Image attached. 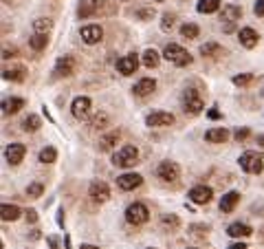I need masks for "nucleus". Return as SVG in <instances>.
Instances as JSON below:
<instances>
[{"mask_svg": "<svg viewBox=\"0 0 264 249\" xmlns=\"http://www.w3.org/2000/svg\"><path fill=\"white\" fill-rule=\"evenodd\" d=\"M104 7V0H79V7H77V16L79 18H88V16H95L97 11Z\"/></svg>", "mask_w": 264, "mask_h": 249, "instance_id": "nucleus-12", "label": "nucleus"}, {"mask_svg": "<svg viewBox=\"0 0 264 249\" xmlns=\"http://www.w3.org/2000/svg\"><path fill=\"white\" fill-rule=\"evenodd\" d=\"M156 2H163V0H156Z\"/></svg>", "mask_w": 264, "mask_h": 249, "instance_id": "nucleus-51", "label": "nucleus"}, {"mask_svg": "<svg viewBox=\"0 0 264 249\" xmlns=\"http://www.w3.org/2000/svg\"><path fill=\"white\" fill-rule=\"evenodd\" d=\"M117 141H119V130L106 133L104 137H99V150L101 152H108V150H112L117 146Z\"/></svg>", "mask_w": 264, "mask_h": 249, "instance_id": "nucleus-20", "label": "nucleus"}, {"mask_svg": "<svg viewBox=\"0 0 264 249\" xmlns=\"http://www.w3.org/2000/svg\"><path fill=\"white\" fill-rule=\"evenodd\" d=\"M137 159H139V150L135 146H124V148H119L112 154V163L117 168H130V166L137 163Z\"/></svg>", "mask_w": 264, "mask_h": 249, "instance_id": "nucleus-2", "label": "nucleus"}, {"mask_svg": "<svg viewBox=\"0 0 264 249\" xmlns=\"http://www.w3.org/2000/svg\"><path fill=\"white\" fill-rule=\"evenodd\" d=\"M192 249H196V247H192Z\"/></svg>", "mask_w": 264, "mask_h": 249, "instance_id": "nucleus-52", "label": "nucleus"}, {"mask_svg": "<svg viewBox=\"0 0 264 249\" xmlns=\"http://www.w3.org/2000/svg\"><path fill=\"white\" fill-rule=\"evenodd\" d=\"M47 42H48V38H47V33H35L33 38L29 40V44H31V49H35V51H42L44 47H47Z\"/></svg>", "mask_w": 264, "mask_h": 249, "instance_id": "nucleus-33", "label": "nucleus"}, {"mask_svg": "<svg viewBox=\"0 0 264 249\" xmlns=\"http://www.w3.org/2000/svg\"><path fill=\"white\" fill-rule=\"evenodd\" d=\"M211 197H214V190L207 185H196L189 190V201L196 203V205H207L211 201Z\"/></svg>", "mask_w": 264, "mask_h": 249, "instance_id": "nucleus-7", "label": "nucleus"}, {"mask_svg": "<svg viewBox=\"0 0 264 249\" xmlns=\"http://www.w3.org/2000/svg\"><path fill=\"white\" fill-rule=\"evenodd\" d=\"M48 245H51V249H60L58 238H55V236H48Z\"/></svg>", "mask_w": 264, "mask_h": 249, "instance_id": "nucleus-45", "label": "nucleus"}, {"mask_svg": "<svg viewBox=\"0 0 264 249\" xmlns=\"http://www.w3.org/2000/svg\"><path fill=\"white\" fill-rule=\"evenodd\" d=\"M238 201H240V194L238 192H229V194H225V197L220 199V212H233L235 205H238Z\"/></svg>", "mask_w": 264, "mask_h": 249, "instance_id": "nucleus-22", "label": "nucleus"}, {"mask_svg": "<svg viewBox=\"0 0 264 249\" xmlns=\"http://www.w3.org/2000/svg\"><path fill=\"white\" fill-rule=\"evenodd\" d=\"M145 124L150 128H158V126H172L174 124V115L172 113H165V110H152L148 117H145Z\"/></svg>", "mask_w": 264, "mask_h": 249, "instance_id": "nucleus-6", "label": "nucleus"}, {"mask_svg": "<svg viewBox=\"0 0 264 249\" xmlns=\"http://www.w3.org/2000/svg\"><path fill=\"white\" fill-rule=\"evenodd\" d=\"M88 194H91L93 201L106 203L108 199H110V187H108V183H104V181H95V183H91V187H88Z\"/></svg>", "mask_w": 264, "mask_h": 249, "instance_id": "nucleus-8", "label": "nucleus"}, {"mask_svg": "<svg viewBox=\"0 0 264 249\" xmlns=\"http://www.w3.org/2000/svg\"><path fill=\"white\" fill-rule=\"evenodd\" d=\"M73 71H75V60L71 55L60 58L58 64H55V77H68V75H73Z\"/></svg>", "mask_w": 264, "mask_h": 249, "instance_id": "nucleus-16", "label": "nucleus"}, {"mask_svg": "<svg viewBox=\"0 0 264 249\" xmlns=\"http://www.w3.org/2000/svg\"><path fill=\"white\" fill-rule=\"evenodd\" d=\"M238 38H240V42H242V47L245 49H253L255 44H258L260 35H258V31H253L251 27H245V29H240Z\"/></svg>", "mask_w": 264, "mask_h": 249, "instance_id": "nucleus-18", "label": "nucleus"}, {"mask_svg": "<svg viewBox=\"0 0 264 249\" xmlns=\"http://www.w3.org/2000/svg\"><path fill=\"white\" fill-rule=\"evenodd\" d=\"M71 113L75 119H86L91 113V100L88 97H75L71 104Z\"/></svg>", "mask_w": 264, "mask_h": 249, "instance_id": "nucleus-10", "label": "nucleus"}, {"mask_svg": "<svg viewBox=\"0 0 264 249\" xmlns=\"http://www.w3.org/2000/svg\"><path fill=\"white\" fill-rule=\"evenodd\" d=\"M82 249H97L95 245H82Z\"/></svg>", "mask_w": 264, "mask_h": 249, "instance_id": "nucleus-49", "label": "nucleus"}, {"mask_svg": "<svg viewBox=\"0 0 264 249\" xmlns=\"http://www.w3.org/2000/svg\"><path fill=\"white\" fill-rule=\"evenodd\" d=\"M106 126H108V117H106V113H99V115H95L91 119V128L93 130H97V128H106Z\"/></svg>", "mask_w": 264, "mask_h": 249, "instance_id": "nucleus-34", "label": "nucleus"}, {"mask_svg": "<svg viewBox=\"0 0 264 249\" xmlns=\"http://www.w3.org/2000/svg\"><path fill=\"white\" fill-rule=\"evenodd\" d=\"M154 88H156V82L152 80V77H143V80H139L135 84V88H132V93L139 97H145V95H152Z\"/></svg>", "mask_w": 264, "mask_h": 249, "instance_id": "nucleus-17", "label": "nucleus"}, {"mask_svg": "<svg viewBox=\"0 0 264 249\" xmlns=\"http://www.w3.org/2000/svg\"><path fill=\"white\" fill-rule=\"evenodd\" d=\"M205 139L211 141V144H222V141L229 139V130H225V128H211V130H207Z\"/></svg>", "mask_w": 264, "mask_h": 249, "instance_id": "nucleus-23", "label": "nucleus"}, {"mask_svg": "<svg viewBox=\"0 0 264 249\" xmlns=\"http://www.w3.org/2000/svg\"><path fill=\"white\" fill-rule=\"evenodd\" d=\"M218 7H220V0H198V14H214V11H218Z\"/></svg>", "mask_w": 264, "mask_h": 249, "instance_id": "nucleus-26", "label": "nucleus"}, {"mask_svg": "<svg viewBox=\"0 0 264 249\" xmlns=\"http://www.w3.org/2000/svg\"><path fill=\"white\" fill-rule=\"evenodd\" d=\"M0 216H2V220H18L20 218V207L9 205V203H2V205H0Z\"/></svg>", "mask_w": 264, "mask_h": 249, "instance_id": "nucleus-25", "label": "nucleus"}, {"mask_svg": "<svg viewBox=\"0 0 264 249\" xmlns=\"http://www.w3.org/2000/svg\"><path fill=\"white\" fill-rule=\"evenodd\" d=\"M5 154H7V161H9L11 166H18V163H22L24 154H27V148H24L22 144H9Z\"/></svg>", "mask_w": 264, "mask_h": 249, "instance_id": "nucleus-15", "label": "nucleus"}, {"mask_svg": "<svg viewBox=\"0 0 264 249\" xmlns=\"http://www.w3.org/2000/svg\"><path fill=\"white\" fill-rule=\"evenodd\" d=\"M172 22H174V16H163V24H161V27H163V31H168V29H172Z\"/></svg>", "mask_w": 264, "mask_h": 249, "instance_id": "nucleus-40", "label": "nucleus"}, {"mask_svg": "<svg viewBox=\"0 0 264 249\" xmlns=\"http://www.w3.org/2000/svg\"><path fill=\"white\" fill-rule=\"evenodd\" d=\"M251 227L245 225V223H233V225H229V230H227V234L231 236V238H245V236H251Z\"/></svg>", "mask_w": 264, "mask_h": 249, "instance_id": "nucleus-24", "label": "nucleus"}, {"mask_svg": "<svg viewBox=\"0 0 264 249\" xmlns=\"http://www.w3.org/2000/svg\"><path fill=\"white\" fill-rule=\"evenodd\" d=\"M58 225H60V227H64V210H60V212H58Z\"/></svg>", "mask_w": 264, "mask_h": 249, "instance_id": "nucleus-46", "label": "nucleus"}, {"mask_svg": "<svg viewBox=\"0 0 264 249\" xmlns=\"http://www.w3.org/2000/svg\"><path fill=\"white\" fill-rule=\"evenodd\" d=\"M163 225H168V227H178V218L176 216H163Z\"/></svg>", "mask_w": 264, "mask_h": 249, "instance_id": "nucleus-39", "label": "nucleus"}, {"mask_svg": "<svg viewBox=\"0 0 264 249\" xmlns=\"http://www.w3.org/2000/svg\"><path fill=\"white\" fill-rule=\"evenodd\" d=\"M64 243H66V249H71V238H68V236L64 238Z\"/></svg>", "mask_w": 264, "mask_h": 249, "instance_id": "nucleus-48", "label": "nucleus"}, {"mask_svg": "<svg viewBox=\"0 0 264 249\" xmlns=\"http://www.w3.org/2000/svg\"><path fill=\"white\" fill-rule=\"evenodd\" d=\"M141 183H143V177L141 174H121L119 179H117V185L121 187L124 192H130V190H135V187H139Z\"/></svg>", "mask_w": 264, "mask_h": 249, "instance_id": "nucleus-14", "label": "nucleus"}, {"mask_svg": "<svg viewBox=\"0 0 264 249\" xmlns=\"http://www.w3.org/2000/svg\"><path fill=\"white\" fill-rule=\"evenodd\" d=\"M137 66H139V58H137V53H128L125 58L117 60V71H119L121 75H132V73L137 71Z\"/></svg>", "mask_w": 264, "mask_h": 249, "instance_id": "nucleus-9", "label": "nucleus"}, {"mask_svg": "<svg viewBox=\"0 0 264 249\" xmlns=\"http://www.w3.org/2000/svg\"><path fill=\"white\" fill-rule=\"evenodd\" d=\"M51 27H53V22L48 18H38L33 22V31H35V33H48Z\"/></svg>", "mask_w": 264, "mask_h": 249, "instance_id": "nucleus-31", "label": "nucleus"}, {"mask_svg": "<svg viewBox=\"0 0 264 249\" xmlns=\"http://www.w3.org/2000/svg\"><path fill=\"white\" fill-rule=\"evenodd\" d=\"M249 128H238V130H235V133H233V137H235V141H245L247 139V137H249Z\"/></svg>", "mask_w": 264, "mask_h": 249, "instance_id": "nucleus-38", "label": "nucleus"}, {"mask_svg": "<svg viewBox=\"0 0 264 249\" xmlns=\"http://www.w3.org/2000/svg\"><path fill=\"white\" fill-rule=\"evenodd\" d=\"M158 62H161V58H158V53L154 51V49H148V51L143 53V66L148 68H156Z\"/></svg>", "mask_w": 264, "mask_h": 249, "instance_id": "nucleus-27", "label": "nucleus"}, {"mask_svg": "<svg viewBox=\"0 0 264 249\" xmlns=\"http://www.w3.org/2000/svg\"><path fill=\"white\" fill-rule=\"evenodd\" d=\"M207 117H209V119H220V113H218V108H209Z\"/></svg>", "mask_w": 264, "mask_h": 249, "instance_id": "nucleus-43", "label": "nucleus"}, {"mask_svg": "<svg viewBox=\"0 0 264 249\" xmlns=\"http://www.w3.org/2000/svg\"><path fill=\"white\" fill-rule=\"evenodd\" d=\"M22 108H24V100H20V97H9V100L2 101V113L5 115H16Z\"/></svg>", "mask_w": 264, "mask_h": 249, "instance_id": "nucleus-21", "label": "nucleus"}, {"mask_svg": "<svg viewBox=\"0 0 264 249\" xmlns=\"http://www.w3.org/2000/svg\"><path fill=\"white\" fill-rule=\"evenodd\" d=\"M163 58L170 60L172 64H176V66H187V64H192V55H189L187 49H183L181 44H168V47L163 49Z\"/></svg>", "mask_w": 264, "mask_h": 249, "instance_id": "nucleus-1", "label": "nucleus"}, {"mask_svg": "<svg viewBox=\"0 0 264 249\" xmlns=\"http://www.w3.org/2000/svg\"><path fill=\"white\" fill-rule=\"evenodd\" d=\"M152 16H154V9H141L139 11V18H143V20L152 18Z\"/></svg>", "mask_w": 264, "mask_h": 249, "instance_id": "nucleus-42", "label": "nucleus"}, {"mask_svg": "<svg viewBox=\"0 0 264 249\" xmlns=\"http://www.w3.org/2000/svg\"><path fill=\"white\" fill-rule=\"evenodd\" d=\"M242 16V9L235 5H227L225 9H222V22L227 24V29H231V24L235 22V20H240Z\"/></svg>", "mask_w": 264, "mask_h": 249, "instance_id": "nucleus-19", "label": "nucleus"}, {"mask_svg": "<svg viewBox=\"0 0 264 249\" xmlns=\"http://www.w3.org/2000/svg\"><path fill=\"white\" fill-rule=\"evenodd\" d=\"M27 218H29L31 223H35V220H38V214H35V210H27Z\"/></svg>", "mask_w": 264, "mask_h": 249, "instance_id": "nucleus-44", "label": "nucleus"}, {"mask_svg": "<svg viewBox=\"0 0 264 249\" xmlns=\"http://www.w3.org/2000/svg\"><path fill=\"white\" fill-rule=\"evenodd\" d=\"M251 82H253V75H251V73H240V75L233 77L235 86H247V84H251Z\"/></svg>", "mask_w": 264, "mask_h": 249, "instance_id": "nucleus-37", "label": "nucleus"}, {"mask_svg": "<svg viewBox=\"0 0 264 249\" xmlns=\"http://www.w3.org/2000/svg\"><path fill=\"white\" fill-rule=\"evenodd\" d=\"M229 249H247V245L245 243H233Z\"/></svg>", "mask_w": 264, "mask_h": 249, "instance_id": "nucleus-47", "label": "nucleus"}, {"mask_svg": "<svg viewBox=\"0 0 264 249\" xmlns=\"http://www.w3.org/2000/svg\"><path fill=\"white\" fill-rule=\"evenodd\" d=\"M101 38H104V31H101L99 24H86V27H82V40L86 44H97Z\"/></svg>", "mask_w": 264, "mask_h": 249, "instance_id": "nucleus-13", "label": "nucleus"}, {"mask_svg": "<svg viewBox=\"0 0 264 249\" xmlns=\"http://www.w3.org/2000/svg\"><path fill=\"white\" fill-rule=\"evenodd\" d=\"M156 174H158V179H161V181L174 183L178 179V166H176V163H172V161H163L161 166H158Z\"/></svg>", "mask_w": 264, "mask_h": 249, "instance_id": "nucleus-11", "label": "nucleus"}, {"mask_svg": "<svg viewBox=\"0 0 264 249\" xmlns=\"http://www.w3.org/2000/svg\"><path fill=\"white\" fill-rule=\"evenodd\" d=\"M253 11H255V16H264V0H258V2H255Z\"/></svg>", "mask_w": 264, "mask_h": 249, "instance_id": "nucleus-41", "label": "nucleus"}, {"mask_svg": "<svg viewBox=\"0 0 264 249\" xmlns=\"http://www.w3.org/2000/svg\"><path fill=\"white\" fill-rule=\"evenodd\" d=\"M42 192H44V183H29V187H27V194L31 199L42 197Z\"/></svg>", "mask_w": 264, "mask_h": 249, "instance_id": "nucleus-36", "label": "nucleus"}, {"mask_svg": "<svg viewBox=\"0 0 264 249\" xmlns=\"http://www.w3.org/2000/svg\"><path fill=\"white\" fill-rule=\"evenodd\" d=\"M40 117L38 115H29L27 119H24V124H22V128L27 130V133H35V130H40Z\"/></svg>", "mask_w": 264, "mask_h": 249, "instance_id": "nucleus-32", "label": "nucleus"}, {"mask_svg": "<svg viewBox=\"0 0 264 249\" xmlns=\"http://www.w3.org/2000/svg\"><path fill=\"white\" fill-rule=\"evenodd\" d=\"M2 77H5V80H11V82H22L24 77H27V71H24V68H7V71L2 73Z\"/></svg>", "mask_w": 264, "mask_h": 249, "instance_id": "nucleus-28", "label": "nucleus"}, {"mask_svg": "<svg viewBox=\"0 0 264 249\" xmlns=\"http://www.w3.org/2000/svg\"><path fill=\"white\" fill-rule=\"evenodd\" d=\"M148 218H150V212L143 203H132V205H128V210H125V220L132 223V225H143Z\"/></svg>", "mask_w": 264, "mask_h": 249, "instance_id": "nucleus-4", "label": "nucleus"}, {"mask_svg": "<svg viewBox=\"0 0 264 249\" xmlns=\"http://www.w3.org/2000/svg\"><path fill=\"white\" fill-rule=\"evenodd\" d=\"M183 106H185V110H187L189 115H198L202 110V97L198 95V91L187 88V91H185V97H183Z\"/></svg>", "mask_w": 264, "mask_h": 249, "instance_id": "nucleus-5", "label": "nucleus"}, {"mask_svg": "<svg viewBox=\"0 0 264 249\" xmlns=\"http://www.w3.org/2000/svg\"><path fill=\"white\" fill-rule=\"evenodd\" d=\"M55 159H58L55 148H42V152H40V161L42 163H53Z\"/></svg>", "mask_w": 264, "mask_h": 249, "instance_id": "nucleus-35", "label": "nucleus"}, {"mask_svg": "<svg viewBox=\"0 0 264 249\" xmlns=\"http://www.w3.org/2000/svg\"><path fill=\"white\" fill-rule=\"evenodd\" d=\"M198 24H194V22H187V24H183L181 27V35L183 38H187V40H194V38H198Z\"/></svg>", "mask_w": 264, "mask_h": 249, "instance_id": "nucleus-29", "label": "nucleus"}, {"mask_svg": "<svg viewBox=\"0 0 264 249\" xmlns=\"http://www.w3.org/2000/svg\"><path fill=\"white\" fill-rule=\"evenodd\" d=\"M258 144H260V146H262V148H264V134H262V137H260V139H258Z\"/></svg>", "mask_w": 264, "mask_h": 249, "instance_id": "nucleus-50", "label": "nucleus"}, {"mask_svg": "<svg viewBox=\"0 0 264 249\" xmlns=\"http://www.w3.org/2000/svg\"><path fill=\"white\" fill-rule=\"evenodd\" d=\"M201 53L205 58H216V55H220V47L216 42H207L201 47Z\"/></svg>", "mask_w": 264, "mask_h": 249, "instance_id": "nucleus-30", "label": "nucleus"}, {"mask_svg": "<svg viewBox=\"0 0 264 249\" xmlns=\"http://www.w3.org/2000/svg\"><path fill=\"white\" fill-rule=\"evenodd\" d=\"M238 163H240V168L245 170L247 174H260V172H262V168H264V161H262V157H260L258 152L240 154Z\"/></svg>", "mask_w": 264, "mask_h": 249, "instance_id": "nucleus-3", "label": "nucleus"}]
</instances>
